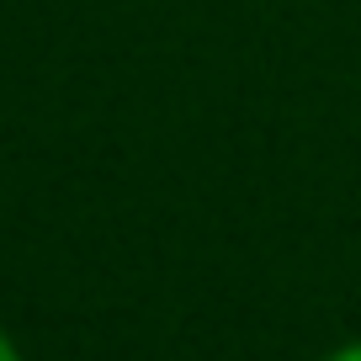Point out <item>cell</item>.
I'll return each mask as SVG.
<instances>
[{"instance_id": "obj_1", "label": "cell", "mask_w": 361, "mask_h": 361, "mask_svg": "<svg viewBox=\"0 0 361 361\" xmlns=\"http://www.w3.org/2000/svg\"><path fill=\"white\" fill-rule=\"evenodd\" d=\"M329 361H361V340H356V345H345V350H335Z\"/></svg>"}, {"instance_id": "obj_2", "label": "cell", "mask_w": 361, "mask_h": 361, "mask_svg": "<svg viewBox=\"0 0 361 361\" xmlns=\"http://www.w3.org/2000/svg\"><path fill=\"white\" fill-rule=\"evenodd\" d=\"M0 361H22V350H16L11 340H6V335H0Z\"/></svg>"}]
</instances>
